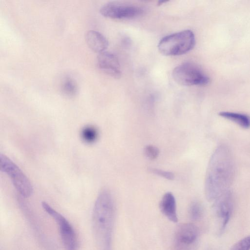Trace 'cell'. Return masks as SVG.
<instances>
[{"mask_svg":"<svg viewBox=\"0 0 250 250\" xmlns=\"http://www.w3.org/2000/svg\"><path fill=\"white\" fill-rule=\"evenodd\" d=\"M230 250H250V235L236 242L232 246Z\"/></svg>","mask_w":250,"mask_h":250,"instance_id":"cell-18","label":"cell"},{"mask_svg":"<svg viewBox=\"0 0 250 250\" xmlns=\"http://www.w3.org/2000/svg\"><path fill=\"white\" fill-rule=\"evenodd\" d=\"M195 38L193 32L185 30L168 35L159 42L160 52L166 56H178L190 51L194 46Z\"/></svg>","mask_w":250,"mask_h":250,"instance_id":"cell-3","label":"cell"},{"mask_svg":"<svg viewBox=\"0 0 250 250\" xmlns=\"http://www.w3.org/2000/svg\"><path fill=\"white\" fill-rule=\"evenodd\" d=\"M172 75L177 83L185 86L205 85L209 82V77L200 67L189 62L176 67Z\"/></svg>","mask_w":250,"mask_h":250,"instance_id":"cell-5","label":"cell"},{"mask_svg":"<svg viewBox=\"0 0 250 250\" xmlns=\"http://www.w3.org/2000/svg\"><path fill=\"white\" fill-rule=\"evenodd\" d=\"M98 135L97 128L93 125H87L84 127L81 133L83 140L89 144L95 142L98 137Z\"/></svg>","mask_w":250,"mask_h":250,"instance_id":"cell-15","label":"cell"},{"mask_svg":"<svg viewBox=\"0 0 250 250\" xmlns=\"http://www.w3.org/2000/svg\"><path fill=\"white\" fill-rule=\"evenodd\" d=\"M162 213L169 220L176 223L178 221L176 202L174 195L171 192H167L163 196L159 204Z\"/></svg>","mask_w":250,"mask_h":250,"instance_id":"cell-11","label":"cell"},{"mask_svg":"<svg viewBox=\"0 0 250 250\" xmlns=\"http://www.w3.org/2000/svg\"><path fill=\"white\" fill-rule=\"evenodd\" d=\"M104 17L113 19H126L138 17L143 12V9L137 6L111 2L104 4L100 10Z\"/></svg>","mask_w":250,"mask_h":250,"instance_id":"cell-8","label":"cell"},{"mask_svg":"<svg viewBox=\"0 0 250 250\" xmlns=\"http://www.w3.org/2000/svg\"><path fill=\"white\" fill-rule=\"evenodd\" d=\"M0 167L1 171L9 176L15 188L22 197L30 196L33 190L30 181L17 165L2 154L0 155Z\"/></svg>","mask_w":250,"mask_h":250,"instance_id":"cell-4","label":"cell"},{"mask_svg":"<svg viewBox=\"0 0 250 250\" xmlns=\"http://www.w3.org/2000/svg\"><path fill=\"white\" fill-rule=\"evenodd\" d=\"M115 203L110 192L102 190L95 201L92 215L93 234L99 250H113Z\"/></svg>","mask_w":250,"mask_h":250,"instance_id":"cell-2","label":"cell"},{"mask_svg":"<svg viewBox=\"0 0 250 250\" xmlns=\"http://www.w3.org/2000/svg\"><path fill=\"white\" fill-rule=\"evenodd\" d=\"M219 115L225 119L231 121L244 128L250 127V117L245 114L229 112L222 111Z\"/></svg>","mask_w":250,"mask_h":250,"instance_id":"cell-13","label":"cell"},{"mask_svg":"<svg viewBox=\"0 0 250 250\" xmlns=\"http://www.w3.org/2000/svg\"><path fill=\"white\" fill-rule=\"evenodd\" d=\"M86 42L89 47L97 53L105 51L108 42L106 38L100 32L93 30L88 31L85 35Z\"/></svg>","mask_w":250,"mask_h":250,"instance_id":"cell-12","label":"cell"},{"mask_svg":"<svg viewBox=\"0 0 250 250\" xmlns=\"http://www.w3.org/2000/svg\"><path fill=\"white\" fill-rule=\"evenodd\" d=\"M233 207L232 193L230 189L223 192L213 201L215 214L220 219L219 234H221L229 220Z\"/></svg>","mask_w":250,"mask_h":250,"instance_id":"cell-9","label":"cell"},{"mask_svg":"<svg viewBox=\"0 0 250 250\" xmlns=\"http://www.w3.org/2000/svg\"><path fill=\"white\" fill-rule=\"evenodd\" d=\"M99 68L105 73L114 78H120L121 76V66L119 60L113 53L104 51L97 57Z\"/></svg>","mask_w":250,"mask_h":250,"instance_id":"cell-10","label":"cell"},{"mask_svg":"<svg viewBox=\"0 0 250 250\" xmlns=\"http://www.w3.org/2000/svg\"><path fill=\"white\" fill-rule=\"evenodd\" d=\"M61 90L63 94L68 97L75 96L78 91L76 82L71 78H65L61 84Z\"/></svg>","mask_w":250,"mask_h":250,"instance_id":"cell-14","label":"cell"},{"mask_svg":"<svg viewBox=\"0 0 250 250\" xmlns=\"http://www.w3.org/2000/svg\"><path fill=\"white\" fill-rule=\"evenodd\" d=\"M159 153V148L154 145H148L144 148V154L149 160L156 159L158 157Z\"/></svg>","mask_w":250,"mask_h":250,"instance_id":"cell-17","label":"cell"},{"mask_svg":"<svg viewBox=\"0 0 250 250\" xmlns=\"http://www.w3.org/2000/svg\"><path fill=\"white\" fill-rule=\"evenodd\" d=\"M234 175L232 154L227 146L219 145L212 154L207 169L205 181L207 199L214 201L223 192L229 189Z\"/></svg>","mask_w":250,"mask_h":250,"instance_id":"cell-1","label":"cell"},{"mask_svg":"<svg viewBox=\"0 0 250 250\" xmlns=\"http://www.w3.org/2000/svg\"><path fill=\"white\" fill-rule=\"evenodd\" d=\"M148 170L154 174L169 180H172L175 177L174 173L171 171H166L155 167H149Z\"/></svg>","mask_w":250,"mask_h":250,"instance_id":"cell-19","label":"cell"},{"mask_svg":"<svg viewBox=\"0 0 250 250\" xmlns=\"http://www.w3.org/2000/svg\"><path fill=\"white\" fill-rule=\"evenodd\" d=\"M188 214L192 220L200 219L203 215V208L201 204L197 201L192 202L189 205Z\"/></svg>","mask_w":250,"mask_h":250,"instance_id":"cell-16","label":"cell"},{"mask_svg":"<svg viewBox=\"0 0 250 250\" xmlns=\"http://www.w3.org/2000/svg\"><path fill=\"white\" fill-rule=\"evenodd\" d=\"M44 210L56 221L59 228L62 242L65 250H78L79 244L76 233L68 221L47 203L42 202Z\"/></svg>","mask_w":250,"mask_h":250,"instance_id":"cell-6","label":"cell"},{"mask_svg":"<svg viewBox=\"0 0 250 250\" xmlns=\"http://www.w3.org/2000/svg\"><path fill=\"white\" fill-rule=\"evenodd\" d=\"M199 243V230L192 223H184L175 232L173 250H197Z\"/></svg>","mask_w":250,"mask_h":250,"instance_id":"cell-7","label":"cell"}]
</instances>
